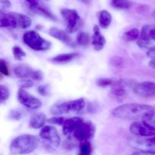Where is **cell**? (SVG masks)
Here are the masks:
<instances>
[{"mask_svg":"<svg viewBox=\"0 0 155 155\" xmlns=\"http://www.w3.org/2000/svg\"><path fill=\"white\" fill-rule=\"evenodd\" d=\"M155 110L150 105L125 103L112 110V115L117 119L133 121H145L154 117Z\"/></svg>","mask_w":155,"mask_h":155,"instance_id":"obj_1","label":"cell"},{"mask_svg":"<svg viewBox=\"0 0 155 155\" xmlns=\"http://www.w3.org/2000/svg\"><path fill=\"white\" fill-rule=\"evenodd\" d=\"M39 143V140L36 136L24 134L14 138L9 148L12 155H25L34 151Z\"/></svg>","mask_w":155,"mask_h":155,"instance_id":"obj_2","label":"cell"},{"mask_svg":"<svg viewBox=\"0 0 155 155\" xmlns=\"http://www.w3.org/2000/svg\"><path fill=\"white\" fill-rule=\"evenodd\" d=\"M39 137L42 140L44 147L49 151L55 150L60 144V135L54 126H47L42 127L39 132Z\"/></svg>","mask_w":155,"mask_h":155,"instance_id":"obj_3","label":"cell"},{"mask_svg":"<svg viewBox=\"0 0 155 155\" xmlns=\"http://www.w3.org/2000/svg\"><path fill=\"white\" fill-rule=\"evenodd\" d=\"M23 40L27 46L35 51H45L51 48V43L42 38L35 30H29L23 36Z\"/></svg>","mask_w":155,"mask_h":155,"instance_id":"obj_4","label":"cell"},{"mask_svg":"<svg viewBox=\"0 0 155 155\" xmlns=\"http://www.w3.org/2000/svg\"><path fill=\"white\" fill-rule=\"evenodd\" d=\"M61 15L66 23V32L68 33H74L83 25V21L77 10L71 9H62Z\"/></svg>","mask_w":155,"mask_h":155,"instance_id":"obj_5","label":"cell"},{"mask_svg":"<svg viewBox=\"0 0 155 155\" xmlns=\"http://www.w3.org/2000/svg\"><path fill=\"white\" fill-rule=\"evenodd\" d=\"M136 84L134 81L129 78H122L114 81L110 85L112 95L117 100H123L127 97L129 91L133 89V87Z\"/></svg>","mask_w":155,"mask_h":155,"instance_id":"obj_6","label":"cell"},{"mask_svg":"<svg viewBox=\"0 0 155 155\" xmlns=\"http://www.w3.org/2000/svg\"><path fill=\"white\" fill-rule=\"evenodd\" d=\"M7 14L8 27L15 29H27L31 26L32 19L27 15L18 12H8Z\"/></svg>","mask_w":155,"mask_h":155,"instance_id":"obj_7","label":"cell"},{"mask_svg":"<svg viewBox=\"0 0 155 155\" xmlns=\"http://www.w3.org/2000/svg\"><path fill=\"white\" fill-rule=\"evenodd\" d=\"M95 133V126L91 122H83L73 132V136L77 141H89L94 137Z\"/></svg>","mask_w":155,"mask_h":155,"instance_id":"obj_8","label":"cell"},{"mask_svg":"<svg viewBox=\"0 0 155 155\" xmlns=\"http://www.w3.org/2000/svg\"><path fill=\"white\" fill-rule=\"evenodd\" d=\"M130 130L133 135L139 137H155V128L145 121H136L131 124Z\"/></svg>","mask_w":155,"mask_h":155,"instance_id":"obj_9","label":"cell"},{"mask_svg":"<svg viewBox=\"0 0 155 155\" xmlns=\"http://www.w3.org/2000/svg\"><path fill=\"white\" fill-rule=\"evenodd\" d=\"M128 144L138 151L155 153V142L151 138H131L128 140Z\"/></svg>","mask_w":155,"mask_h":155,"instance_id":"obj_10","label":"cell"},{"mask_svg":"<svg viewBox=\"0 0 155 155\" xmlns=\"http://www.w3.org/2000/svg\"><path fill=\"white\" fill-rule=\"evenodd\" d=\"M17 98L21 104L29 109H36L42 106V103L39 99L33 97L23 88H20L18 90Z\"/></svg>","mask_w":155,"mask_h":155,"instance_id":"obj_11","label":"cell"},{"mask_svg":"<svg viewBox=\"0 0 155 155\" xmlns=\"http://www.w3.org/2000/svg\"><path fill=\"white\" fill-rule=\"evenodd\" d=\"M133 91L138 96L142 97H151L155 96V83L152 81H144L136 83L133 87Z\"/></svg>","mask_w":155,"mask_h":155,"instance_id":"obj_12","label":"cell"},{"mask_svg":"<svg viewBox=\"0 0 155 155\" xmlns=\"http://www.w3.org/2000/svg\"><path fill=\"white\" fill-rule=\"evenodd\" d=\"M48 34L52 37L55 38L58 40L61 41L62 43L65 44L71 48H75L76 44L72 38L70 36L69 33H67L64 30H61L58 27H51L48 30Z\"/></svg>","mask_w":155,"mask_h":155,"instance_id":"obj_13","label":"cell"},{"mask_svg":"<svg viewBox=\"0 0 155 155\" xmlns=\"http://www.w3.org/2000/svg\"><path fill=\"white\" fill-rule=\"evenodd\" d=\"M106 43V40L100 31L99 26L95 24L93 27V35L92 36V44L95 51L103 50Z\"/></svg>","mask_w":155,"mask_h":155,"instance_id":"obj_14","label":"cell"},{"mask_svg":"<svg viewBox=\"0 0 155 155\" xmlns=\"http://www.w3.org/2000/svg\"><path fill=\"white\" fill-rule=\"evenodd\" d=\"M83 122V119L78 116H74L65 119L64 122L62 126H63V128H62L63 134L67 136L71 135L74 132V131L78 127V126H80Z\"/></svg>","mask_w":155,"mask_h":155,"instance_id":"obj_15","label":"cell"},{"mask_svg":"<svg viewBox=\"0 0 155 155\" xmlns=\"http://www.w3.org/2000/svg\"><path fill=\"white\" fill-rule=\"evenodd\" d=\"M86 103L85 99L83 97L76 99V100L68 101V106H69L70 112L74 113H81L83 109L86 108Z\"/></svg>","mask_w":155,"mask_h":155,"instance_id":"obj_16","label":"cell"},{"mask_svg":"<svg viewBox=\"0 0 155 155\" xmlns=\"http://www.w3.org/2000/svg\"><path fill=\"white\" fill-rule=\"evenodd\" d=\"M47 122L46 115L44 113H36L35 115H32L30 118L29 125L32 129H42L44 127L45 122Z\"/></svg>","mask_w":155,"mask_h":155,"instance_id":"obj_17","label":"cell"},{"mask_svg":"<svg viewBox=\"0 0 155 155\" xmlns=\"http://www.w3.org/2000/svg\"><path fill=\"white\" fill-rule=\"evenodd\" d=\"M98 20L99 27L107 29L110 25L112 21V15L107 10H101L98 13Z\"/></svg>","mask_w":155,"mask_h":155,"instance_id":"obj_18","label":"cell"},{"mask_svg":"<svg viewBox=\"0 0 155 155\" xmlns=\"http://www.w3.org/2000/svg\"><path fill=\"white\" fill-rule=\"evenodd\" d=\"M79 54L76 53H62L57 55L51 59V62L55 64H67L71 62L76 58L78 57Z\"/></svg>","mask_w":155,"mask_h":155,"instance_id":"obj_19","label":"cell"},{"mask_svg":"<svg viewBox=\"0 0 155 155\" xmlns=\"http://www.w3.org/2000/svg\"><path fill=\"white\" fill-rule=\"evenodd\" d=\"M33 71V70L27 65H18L14 68V72L15 75L21 79L30 78Z\"/></svg>","mask_w":155,"mask_h":155,"instance_id":"obj_20","label":"cell"},{"mask_svg":"<svg viewBox=\"0 0 155 155\" xmlns=\"http://www.w3.org/2000/svg\"><path fill=\"white\" fill-rule=\"evenodd\" d=\"M50 112L53 115H59L63 114L70 113L68 101L63 102L60 103H55L50 108Z\"/></svg>","mask_w":155,"mask_h":155,"instance_id":"obj_21","label":"cell"},{"mask_svg":"<svg viewBox=\"0 0 155 155\" xmlns=\"http://www.w3.org/2000/svg\"><path fill=\"white\" fill-rule=\"evenodd\" d=\"M33 13L39 15V16L43 17L45 18H48V19L51 20V21H56L57 20L55 15L51 13V11L48 8L45 7L42 3L33 10Z\"/></svg>","mask_w":155,"mask_h":155,"instance_id":"obj_22","label":"cell"},{"mask_svg":"<svg viewBox=\"0 0 155 155\" xmlns=\"http://www.w3.org/2000/svg\"><path fill=\"white\" fill-rule=\"evenodd\" d=\"M139 38L153 39L155 38V24H145L142 27Z\"/></svg>","mask_w":155,"mask_h":155,"instance_id":"obj_23","label":"cell"},{"mask_svg":"<svg viewBox=\"0 0 155 155\" xmlns=\"http://www.w3.org/2000/svg\"><path fill=\"white\" fill-rule=\"evenodd\" d=\"M111 5L116 9L119 10H127L132 5L130 0H111Z\"/></svg>","mask_w":155,"mask_h":155,"instance_id":"obj_24","label":"cell"},{"mask_svg":"<svg viewBox=\"0 0 155 155\" xmlns=\"http://www.w3.org/2000/svg\"><path fill=\"white\" fill-rule=\"evenodd\" d=\"M137 44L139 47L147 50L155 48V38L153 39H143V38H138Z\"/></svg>","mask_w":155,"mask_h":155,"instance_id":"obj_25","label":"cell"},{"mask_svg":"<svg viewBox=\"0 0 155 155\" xmlns=\"http://www.w3.org/2000/svg\"><path fill=\"white\" fill-rule=\"evenodd\" d=\"M139 34H140V33H139V30L137 28L131 29V30L124 33V39L127 42H133L136 40H138Z\"/></svg>","mask_w":155,"mask_h":155,"instance_id":"obj_26","label":"cell"},{"mask_svg":"<svg viewBox=\"0 0 155 155\" xmlns=\"http://www.w3.org/2000/svg\"><path fill=\"white\" fill-rule=\"evenodd\" d=\"M77 43L79 46H86L90 43V36L86 32H80L77 36Z\"/></svg>","mask_w":155,"mask_h":155,"instance_id":"obj_27","label":"cell"},{"mask_svg":"<svg viewBox=\"0 0 155 155\" xmlns=\"http://www.w3.org/2000/svg\"><path fill=\"white\" fill-rule=\"evenodd\" d=\"M92 152V147L89 141L81 142L80 147L79 155H91Z\"/></svg>","mask_w":155,"mask_h":155,"instance_id":"obj_28","label":"cell"},{"mask_svg":"<svg viewBox=\"0 0 155 155\" xmlns=\"http://www.w3.org/2000/svg\"><path fill=\"white\" fill-rule=\"evenodd\" d=\"M12 53L14 58L17 60H22V59L26 56V53L19 46H14L12 47Z\"/></svg>","mask_w":155,"mask_h":155,"instance_id":"obj_29","label":"cell"},{"mask_svg":"<svg viewBox=\"0 0 155 155\" xmlns=\"http://www.w3.org/2000/svg\"><path fill=\"white\" fill-rule=\"evenodd\" d=\"M22 1L24 5L31 12H33V10L41 4L40 0H22Z\"/></svg>","mask_w":155,"mask_h":155,"instance_id":"obj_30","label":"cell"},{"mask_svg":"<svg viewBox=\"0 0 155 155\" xmlns=\"http://www.w3.org/2000/svg\"><path fill=\"white\" fill-rule=\"evenodd\" d=\"M10 96L8 88L5 85H0V103L6 101Z\"/></svg>","mask_w":155,"mask_h":155,"instance_id":"obj_31","label":"cell"},{"mask_svg":"<svg viewBox=\"0 0 155 155\" xmlns=\"http://www.w3.org/2000/svg\"><path fill=\"white\" fill-rule=\"evenodd\" d=\"M114 81L107 78H100L96 80V84L101 88H107L113 84Z\"/></svg>","mask_w":155,"mask_h":155,"instance_id":"obj_32","label":"cell"},{"mask_svg":"<svg viewBox=\"0 0 155 155\" xmlns=\"http://www.w3.org/2000/svg\"><path fill=\"white\" fill-rule=\"evenodd\" d=\"M66 119L63 116L56 115V116L51 117V118L47 119V122L51 125H58V126H63Z\"/></svg>","mask_w":155,"mask_h":155,"instance_id":"obj_33","label":"cell"},{"mask_svg":"<svg viewBox=\"0 0 155 155\" xmlns=\"http://www.w3.org/2000/svg\"><path fill=\"white\" fill-rule=\"evenodd\" d=\"M18 84H19L20 88L25 89V88H30L33 87V81L30 78H22L19 81Z\"/></svg>","mask_w":155,"mask_h":155,"instance_id":"obj_34","label":"cell"},{"mask_svg":"<svg viewBox=\"0 0 155 155\" xmlns=\"http://www.w3.org/2000/svg\"><path fill=\"white\" fill-rule=\"evenodd\" d=\"M37 92L39 93V95L43 96V97H46L49 94L50 88L48 84H42L39 85L37 88Z\"/></svg>","mask_w":155,"mask_h":155,"instance_id":"obj_35","label":"cell"},{"mask_svg":"<svg viewBox=\"0 0 155 155\" xmlns=\"http://www.w3.org/2000/svg\"><path fill=\"white\" fill-rule=\"evenodd\" d=\"M0 73H1L2 75L5 76L10 75L8 68L7 62H6L5 60H4L3 59H0Z\"/></svg>","mask_w":155,"mask_h":155,"instance_id":"obj_36","label":"cell"},{"mask_svg":"<svg viewBox=\"0 0 155 155\" xmlns=\"http://www.w3.org/2000/svg\"><path fill=\"white\" fill-rule=\"evenodd\" d=\"M30 78L32 80H35L36 81H42L44 79V74L42 71H39V70H33Z\"/></svg>","mask_w":155,"mask_h":155,"instance_id":"obj_37","label":"cell"},{"mask_svg":"<svg viewBox=\"0 0 155 155\" xmlns=\"http://www.w3.org/2000/svg\"><path fill=\"white\" fill-rule=\"evenodd\" d=\"M110 64L112 66L114 67H121L124 64V61H123L122 58L119 57V56H114V57L110 58Z\"/></svg>","mask_w":155,"mask_h":155,"instance_id":"obj_38","label":"cell"},{"mask_svg":"<svg viewBox=\"0 0 155 155\" xmlns=\"http://www.w3.org/2000/svg\"><path fill=\"white\" fill-rule=\"evenodd\" d=\"M7 14L0 9V27H7Z\"/></svg>","mask_w":155,"mask_h":155,"instance_id":"obj_39","label":"cell"},{"mask_svg":"<svg viewBox=\"0 0 155 155\" xmlns=\"http://www.w3.org/2000/svg\"><path fill=\"white\" fill-rule=\"evenodd\" d=\"M8 118L11 119L16 120V121H18V120L21 119V114L18 110L13 109V110H11L10 112H9Z\"/></svg>","mask_w":155,"mask_h":155,"instance_id":"obj_40","label":"cell"},{"mask_svg":"<svg viewBox=\"0 0 155 155\" xmlns=\"http://www.w3.org/2000/svg\"><path fill=\"white\" fill-rule=\"evenodd\" d=\"M0 4L5 9H9L12 7V2L10 0H0Z\"/></svg>","mask_w":155,"mask_h":155,"instance_id":"obj_41","label":"cell"},{"mask_svg":"<svg viewBox=\"0 0 155 155\" xmlns=\"http://www.w3.org/2000/svg\"><path fill=\"white\" fill-rule=\"evenodd\" d=\"M147 56L151 59H155V48L148 50L147 52Z\"/></svg>","mask_w":155,"mask_h":155,"instance_id":"obj_42","label":"cell"},{"mask_svg":"<svg viewBox=\"0 0 155 155\" xmlns=\"http://www.w3.org/2000/svg\"><path fill=\"white\" fill-rule=\"evenodd\" d=\"M133 155H155V153H151V152H142V151H136L133 153Z\"/></svg>","mask_w":155,"mask_h":155,"instance_id":"obj_43","label":"cell"},{"mask_svg":"<svg viewBox=\"0 0 155 155\" xmlns=\"http://www.w3.org/2000/svg\"><path fill=\"white\" fill-rule=\"evenodd\" d=\"M149 66L152 68H155V59H152L150 61Z\"/></svg>","mask_w":155,"mask_h":155,"instance_id":"obj_44","label":"cell"},{"mask_svg":"<svg viewBox=\"0 0 155 155\" xmlns=\"http://www.w3.org/2000/svg\"><path fill=\"white\" fill-rule=\"evenodd\" d=\"M80 1L81 2L84 3V4H89L91 2V0H80Z\"/></svg>","mask_w":155,"mask_h":155,"instance_id":"obj_45","label":"cell"},{"mask_svg":"<svg viewBox=\"0 0 155 155\" xmlns=\"http://www.w3.org/2000/svg\"><path fill=\"white\" fill-rule=\"evenodd\" d=\"M2 78V74L1 73H0V80H1Z\"/></svg>","mask_w":155,"mask_h":155,"instance_id":"obj_46","label":"cell"},{"mask_svg":"<svg viewBox=\"0 0 155 155\" xmlns=\"http://www.w3.org/2000/svg\"><path fill=\"white\" fill-rule=\"evenodd\" d=\"M151 139H152L153 141H154V142H155V137H153V138H151Z\"/></svg>","mask_w":155,"mask_h":155,"instance_id":"obj_47","label":"cell"},{"mask_svg":"<svg viewBox=\"0 0 155 155\" xmlns=\"http://www.w3.org/2000/svg\"><path fill=\"white\" fill-rule=\"evenodd\" d=\"M46 1H48V0H46Z\"/></svg>","mask_w":155,"mask_h":155,"instance_id":"obj_48","label":"cell"},{"mask_svg":"<svg viewBox=\"0 0 155 155\" xmlns=\"http://www.w3.org/2000/svg\"><path fill=\"white\" fill-rule=\"evenodd\" d=\"M154 123H155V121H154Z\"/></svg>","mask_w":155,"mask_h":155,"instance_id":"obj_49","label":"cell"}]
</instances>
